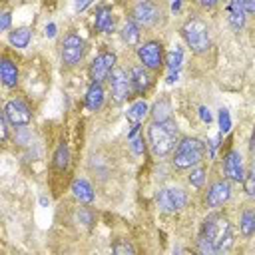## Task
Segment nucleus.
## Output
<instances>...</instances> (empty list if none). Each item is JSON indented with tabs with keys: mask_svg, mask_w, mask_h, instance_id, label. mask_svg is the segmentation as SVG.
I'll return each instance as SVG.
<instances>
[{
	"mask_svg": "<svg viewBox=\"0 0 255 255\" xmlns=\"http://www.w3.org/2000/svg\"><path fill=\"white\" fill-rule=\"evenodd\" d=\"M131 18L137 26H153L161 18V6L151 0H139L131 10Z\"/></svg>",
	"mask_w": 255,
	"mask_h": 255,
	"instance_id": "obj_5",
	"label": "nucleus"
},
{
	"mask_svg": "<svg viewBox=\"0 0 255 255\" xmlns=\"http://www.w3.org/2000/svg\"><path fill=\"white\" fill-rule=\"evenodd\" d=\"M30 36H32L30 28H18V30L10 32V42H12L16 48H26L28 42H30Z\"/></svg>",
	"mask_w": 255,
	"mask_h": 255,
	"instance_id": "obj_23",
	"label": "nucleus"
},
{
	"mask_svg": "<svg viewBox=\"0 0 255 255\" xmlns=\"http://www.w3.org/2000/svg\"><path fill=\"white\" fill-rule=\"evenodd\" d=\"M203 181H205V169H203V167H195V169L191 171V175H189V183H191L193 187H201Z\"/></svg>",
	"mask_w": 255,
	"mask_h": 255,
	"instance_id": "obj_28",
	"label": "nucleus"
},
{
	"mask_svg": "<svg viewBox=\"0 0 255 255\" xmlns=\"http://www.w3.org/2000/svg\"><path fill=\"white\" fill-rule=\"evenodd\" d=\"M26 137H28V131H26V129H22V131H20V135H18V141H20L22 145H26Z\"/></svg>",
	"mask_w": 255,
	"mask_h": 255,
	"instance_id": "obj_41",
	"label": "nucleus"
},
{
	"mask_svg": "<svg viewBox=\"0 0 255 255\" xmlns=\"http://www.w3.org/2000/svg\"><path fill=\"white\" fill-rule=\"evenodd\" d=\"M177 80V72H171L169 76H167V84H173Z\"/></svg>",
	"mask_w": 255,
	"mask_h": 255,
	"instance_id": "obj_42",
	"label": "nucleus"
},
{
	"mask_svg": "<svg viewBox=\"0 0 255 255\" xmlns=\"http://www.w3.org/2000/svg\"><path fill=\"white\" fill-rule=\"evenodd\" d=\"M223 171H225V175H227L229 179H233V181H243L245 173H243V163H241V153H239V151L231 149V151L225 155V159H223Z\"/></svg>",
	"mask_w": 255,
	"mask_h": 255,
	"instance_id": "obj_12",
	"label": "nucleus"
},
{
	"mask_svg": "<svg viewBox=\"0 0 255 255\" xmlns=\"http://www.w3.org/2000/svg\"><path fill=\"white\" fill-rule=\"evenodd\" d=\"M84 56V40L76 34H70L64 38L62 44V62L66 66H76Z\"/></svg>",
	"mask_w": 255,
	"mask_h": 255,
	"instance_id": "obj_8",
	"label": "nucleus"
},
{
	"mask_svg": "<svg viewBox=\"0 0 255 255\" xmlns=\"http://www.w3.org/2000/svg\"><path fill=\"white\" fill-rule=\"evenodd\" d=\"M245 14H255V0H241Z\"/></svg>",
	"mask_w": 255,
	"mask_h": 255,
	"instance_id": "obj_35",
	"label": "nucleus"
},
{
	"mask_svg": "<svg viewBox=\"0 0 255 255\" xmlns=\"http://www.w3.org/2000/svg\"><path fill=\"white\" fill-rule=\"evenodd\" d=\"M68 159H70L68 145H66V143H60L58 149H56V153H54V165H56V169L64 171V169L68 167Z\"/></svg>",
	"mask_w": 255,
	"mask_h": 255,
	"instance_id": "obj_25",
	"label": "nucleus"
},
{
	"mask_svg": "<svg viewBox=\"0 0 255 255\" xmlns=\"http://www.w3.org/2000/svg\"><path fill=\"white\" fill-rule=\"evenodd\" d=\"M137 131H139V124H131V129H129V133H128V139H133V137L137 135Z\"/></svg>",
	"mask_w": 255,
	"mask_h": 255,
	"instance_id": "obj_39",
	"label": "nucleus"
},
{
	"mask_svg": "<svg viewBox=\"0 0 255 255\" xmlns=\"http://www.w3.org/2000/svg\"><path fill=\"white\" fill-rule=\"evenodd\" d=\"M122 40L129 46H135L139 42V26L135 22H128L122 28Z\"/></svg>",
	"mask_w": 255,
	"mask_h": 255,
	"instance_id": "obj_22",
	"label": "nucleus"
},
{
	"mask_svg": "<svg viewBox=\"0 0 255 255\" xmlns=\"http://www.w3.org/2000/svg\"><path fill=\"white\" fill-rule=\"evenodd\" d=\"M147 114V104L145 102H135L129 110H128V120L131 124H139Z\"/></svg>",
	"mask_w": 255,
	"mask_h": 255,
	"instance_id": "obj_24",
	"label": "nucleus"
},
{
	"mask_svg": "<svg viewBox=\"0 0 255 255\" xmlns=\"http://www.w3.org/2000/svg\"><path fill=\"white\" fill-rule=\"evenodd\" d=\"M114 26H116V20L112 16V10L110 8H100L98 14H96V30H100L104 34H112Z\"/></svg>",
	"mask_w": 255,
	"mask_h": 255,
	"instance_id": "obj_18",
	"label": "nucleus"
},
{
	"mask_svg": "<svg viewBox=\"0 0 255 255\" xmlns=\"http://www.w3.org/2000/svg\"><path fill=\"white\" fill-rule=\"evenodd\" d=\"M0 76H2V84L6 88H14L18 84V68L12 60L4 58L2 64H0Z\"/></svg>",
	"mask_w": 255,
	"mask_h": 255,
	"instance_id": "obj_17",
	"label": "nucleus"
},
{
	"mask_svg": "<svg viewBox=\"0 0 255 255\" xmlns=\"http://www.w3.org/2000/svg\"><path fill=\"white\" fill-rule=\"evenodd\" d=\"M131 151H133L135 155H139V153L143 151V137H137V135H135V137L131 139Z\"/></svg>",
	"mask_w": 255,
	"mask_h": 255,
	"instance_id": "obj_31",
	"label": "nucleus"
},
{
	"mask_svg": "<svg viewBox=\"0 0 255 255\" xmlns=\"http://www.w3.org/2000/svg\"><path fill=\"white\" fill-rule=\"evenodd\" d=\"M72 193L82 203H92L94 201V189H92V185L86 179H76L72 183Z\"/></svg>",
	"mask_w": 255,
	"mask_h": 255,
	"instance_id": "obj_19",
	"label": "nucleus"
},
{
	"mask_svg": "<svg viewBox=\"0 0 255 255\" xmlns=\"http://www.w3.org/2000/svg\"><path fill=\"white\" fill-rule=\"evenodd\" d=\"M239 227H241V233H243L245 237L255 235V209H245V211L241 213Z\"/></svg>",
	"mask_w": 255,
	"mask_h": 255,
	"instance_id": "obj_21",
	"label": "nucleus"
},
{
	"mask_svg": "<svg viewBox=\"0 0 255 255\" xmlns=\"http://www.w3.org/2000/svg\"><path fill=\"white\" fill-rule=\"evenodd\" d=\"M199 118H201L205 124H211V122H213V116H211V112H209L205 106H201V108H199Z\"/></svg>",
	"mask_w": 255,
	"mask_h": 255,
	"instance_id": "obj_33",
	"label": "nucleus"
},
{
	"mask_svg": "<svg viewBox=\"0 0 255 255\" xmlns=\"http://www.w3.org/2000/svg\"><path fill=\"white\" fill-rule=\"evenodd\" d=\"M197 2H199L203 8H213V6H215L219 0H197Z\"/></svg>",
	"mask_w": 255,
	"mask_h": 255,
	"instance_id": "obj_40",
	"label": "nucleus"
},
{
	"mask_svg": "<svg viewBox=\"0 0 255 255\" xmlns=\"http://www.w3.org/2000/svg\"><path fill=\"white\" fill-rule=\"evenodd\" d=\"M251 151H255V129H253V135H251V143H249Z\"/></svg>",
	"mask_w": 255,
	"mask_h": 255,
	"instance_id": "obj_44",
	"label": "nucleus"
},
{
	"mask_svg": "<svg viewBox=\"0 0 255 255\" xmlns=\"http://www.w3.org/2000/svg\"><path fill=\"white\" fill-rule=\"evenodd\" d=\"M157 203H159L161 211H165V213H175V211H179V209L185 207L187 195H185V191L179 189V187H165V189H161V191L157 193Z\"/></svg>",
	"mask_w": 255,
	"mask_h": 255,
	"instance_id": "obj_6",
	"label": "nucleus"
},
{
	"mask_svg": "<svg viewBox=\"0 0 255 255\" xmlns=\"http://www.w3.org/2000/svg\"><path fill=\"white\" fill-rule=\"evenodd\" d=\"M137 56L141 64L149 70H157L163 64V48L159 42H145L143 46L137 48Z\"/></svg>",
	"mask_w": 255,
	"mask_h": 255,
	"instance_id": "obj_9",
	"label": "nucleus"
},
{
	"mask_svg": "<svg viewBox=\"0 0 255 255\" xmlns=\"http://www.w3.org/2000/svg\"><path fill=\"white\" fill-rule=\"evenodd\" d=\"M147 137H149V145L153 155H167L175 143H177V126L167 120V122H153L147 129Z\"/></svg>",
	"mask_w": 255,
	"mask_h": 255,
	"instance_id": "obj_2",
	"label": "nucleus"
},
{
	"mask_svg": "<svg viewBox=\"0 0 255 255\" xmlns=\"http://www.w3.org/2000/svg\"><path fill=\"white\" fill-rule=\"evenodd\" d=\"M231 243H233V231L229 221L219 213L207 215L197 237V249L201 253H219L229 249Z\"/></svg>",
	"mask_w": 255,
	"mask_h": 255,
	"instance_id": "obj_1",
	"label": "nucleus"
},
{
	"mask_svg": "<svg viewBox=\"0 0 255 255\" xmlns=\"http://www.w3.org/2000/svg\"><path fill=\"white\" fill-rule=\"evenodd\" d=\"M10 12H4L2 14V20H0V30H8L10 28Z\"/></svg>",
	"mask_w": 255,
	"mask_h": 255,
	"instance_id": "obj_36",
	"label": "nucleus"
},
{
	"mask_svg": "<svg viewBox=\"0 0 255 255\" xmlns=\"http://www.w3.org/2000/svg\"><path fill=\"white\" fill-rule=\"evenodd\" d=\"M151 118H153V122H167V120H171V106H169V102L167 100L155 102L153 108H151Z\"/></svg>",
	"mask_w": 255,
	"mask_h": 255,
	"instance_id": "obj_20",
	"label": "nucleus"
},
{
	"mask_svg": "<svg viewBox=\"0 0 255 255\" xmlns=\"http://www.w3.org/2000/svg\"><path fill=\"white\" fill-rule=\"evenodd\" d=\"M8 118L6 116H2V120H0V126H2V141H6V137H8Z\"/></svg>",
	"mask_w": 255,
	"mask_h": 255,
	"instance_id": "obj_37",
	"label": "nucleus"
},
{
	"mask_svg": "<svg viewBox=\"0 0 255 255\" xmlns=\"http://www.w3.org/2000/svg\"><path fill=\"white\" fill-rule=\"evenodd\" d=\"M102 104H104V90L98 82H92V86L86 92V108L90 112H98L102 108Z\"/></svg>",
	"mask_w": 255,
	"mask_h": 255,
	"instance_id": "obj_16",
	"label": "nucleus"
},
{
	"mask_svg": "<svg viewBox=\"0 0 255 255\" xmlns=\"http://www.w3.org/2000/svg\"><path fill=\"white\" fill-rule=\"evenodd\" d=\"M179 6H181V2L179 0H173V4H171V10L175 12V10H179Z\"/></svg>",
	"mask_w": 255,
	"mask_h": 255,
	"instance_id": "obj_43",
	"label": "nucleus"
},
{
	"mask_svg": "<svg viewBox=\"0 0 255 255\" xmlns=\"http://www.w3.org/2000/svg\"><path fill=\"white\" fill-rule=\"evenodd\" d=\"M203 151H205L203 141H199L195 137H185L177 143V149H175V155H173V165L177 169L193 167L201 161Z\"/></svg>",
	"mask_w": 255,
	"mask_h": 255,
	"instance_id": "obj_3",
	"label": "nucleus"
},
{
	"mask_svg": "<svg viewBox=\"0 0 255 255\" xmlns=\"http://www.w3.org/2000/svg\"><path fill=\"white\" fill-rule=\"evenodd\" d=\"M181 62H183V50H181V48H175V50H171V52L167 54L165 64H167V68H169L171 72H177L179 66H181Z\"/></svg>",
	"mask_w": 255,
	"mask_h": 255,
	"instance_id": "obj_26",
	"label": "nucleus"
},
{
	"mask_svg": "<svg viewBox=\"0 0 255 255\" xmlns=\"http://www.w3.org/2000/svg\"><path fill=\"white\" fill-rule=\"evenodd\" d=\"M129 76H131V84H133V92L135 94H143L151 84V78H149L145 66H133L129 70Z\"/></svg>",
	"mask_w": 255,
	"mask_h": 255,
	"instance_id": "obj_14",
	"label": "nucleus"
},
{
	"mask_svg": "<svg viewBox=\"0 0 255 255\" xmlns=\"http://www.w3.org/2000/svg\"><path fill=\"white\" fill-rule=\"evenodd\" d=\"M76 219H78L80 223H84V225H90V223H92V213H88L86 209H80V211L76 213Z\"/></svg>",
	"mask_w": 255,
	"mask_h": 255,
	"instance_id": "obj_32",
	"label": "nucleus"
},
{
	"mask_svg": "<svg viewBox=\"0 0 255 255\" xmlns=\"http://www.w3.org/2000/svg\"><path fill=\"white\" fill-rule=\"evenodd\" d=\"M110 88H112L114 100H116L118 104L124 102L126 98H129V94H131V90H133L131 76H128V72L122 70V68H114L112 74H110Z\"/></svg>",
	"mask_w": 255,
	"mask_h": 255,
	"instance_id": "obj_7",
	"label": "nucleus"
},
{
	"mask_svg": "<svg viewBox=\"0 0 255 255\" xmlns=\"http://www.w3.org/2000/svg\"><path fill=\"white\" fill-rule=\"evenodd\" d=\"M243 185H245L247 195L255 199V177H253V175H245V177H243Z\"/></svg>",
	"mask_w": 255,
	"mask_h": 255,
	"instance_id": "obj_29",
	"label": "nucleus"
},
{
	"mask_svg": "<svg viewBox=\"0 0 255 255\" xmlns=\"http://www.w3.org/2000/svg\"><path fill=\"white\" fill-rule=\"evenodd\" d=\"M251 175L255 177V159H253V163H251Z\"/></svg>",
	"mask_w": 255,
	"mask_h": 255,
	"instance_id": "obj_45",
	"label": "nucleus"
},
{
	"mask_svg": "<svg viewBox=\"0 0 255 255\" xmlns=\"http://www.w3.org/2000/svg\"><path fill=\"white\" fill-rule=\"evenodd\" d=\"M46 36H48V38H54V36H56V24H54V22H50V24L46 26Z\"/></svg>",
	"mask_w": 255,
	"mask_h": 255,
	"instance_id": "obj_38",
	"label": "nucleus"
},
{
	"mask_svg": "<svg viewBox=\"0 0 255 255\" xmlns=\"http://www.w3.org/2000/svg\"><path fill=\"white\" fill-rule=\"evenodd\" d=\"M227 20H229V24H231L235 30L243 28V24H245V10H243L241 0H229V6H227Z\"/></svg>",
	"mask_w": 255,
	"mask_h": 255,
	"instance_id": "obj_15",
	"label": "nucleus"
},
{
	"mask_svg": "<svg viewBox=\"0 0 255 255\" xmlns=\"http://www.w3.org/2000/svg\"><path fill=\"white\" fill-rule=\"evenodd\" d=\"M229 129H231V116H229V112L225 108H221L219 110V131L227 133Z\"/></svg>",
	"mask_w": 255,
	"mask_h": 255,
	"instance_id": "obj_27",
	"label": "nucleus"
},
{
	"mask_svg": "<svg viewBox=\"0 0 255 255\" xmlns=\"http://www.w3.org/2000/svg\"><path fill=\"white\" fill-rule=\"evenodd\" d=\"M116 68V56L112 52H102L100 56H96V60L92 62L90 66V76H92V82H102L106 80L112 70Z\"/></svg>",
	"mask_w": 255,
	"mask_h": 255,
	"instance_id": "obj_10",
	"label": "nucleus"
},
{
	"mask_svg": "<svg viewBox=\"0 0 255 255\" xmlns=\"http://www.w3.org/2000/svg\"><path fill=\"white\" fill-rule=\"evenodd\" d=\"M181 36L187 42V46L193 52H197V54H201V52H205L209 48V30H207V24L203 20H199V18L187 20L183 24V28H181Z\"/></svg>",
	"mask_w": 255,
	"mask_h": 255,
	"instance_id": "obj_4",
	"label": "nucleus"
},
{
	"mask_svg": "<svg viewBox=\"0 0 255 255\" xmlns=\"http://www.w3.org/2000/svg\"><path fill=\"white\" fill-rule=\"evenodd\" d=\"M112 251H114V253H133L135 249H133L129 243H116V245L112 247Z\"/></svg>",
	"mask_w": 255,
	"mask_h": 255,
	"instance_id": "obj_30",
	"label": "nucleus"
},
{
	"mask_svg": "<svg viewBox=\"0 0 255 255\" xmlns=\"http://www.w3.org/2000/svg\"><path fill=\"white\" fill-rule=\"evenodd\" d=\"M221 2H227V0H221Z\"/></svg>",
	"mask_w": 255,
	"mask_h": 255,
	"instance_id": "obj_46",
	"label": "nucleus"
},
{
	"mask_svg": "<svg viewBox=\"0 0 255 255\" xmlns=\"http://www.w3.org/2000/svg\"><path fill=\"white\" fill-rule=\"evenodd\" d=\"M92 2H94V0H74V10H76V12H84Z\"/></svg>",
	"mask_w": 255,
	"mask_h": 255,
	"instance_id": "obj_34",
	"label": "nucleus"
},
{
	"mask_svg": "<svg viewBox=\"0 0 255 255\" xmlns=\"http://www.w3.org/2000/svg\"><path fill=\"white\" fill-rule=\"evenodd\" d=\"M4 116L8 118V122L12 126H28L30 120H32L30 108L24 102H20V100H10L4 106Z\"/></svg>",
	"mask_w": 255,
	"mask_h": 255,
	"instance_id": "obj_11",
	"label": "nucleus"
},
{
	"mask_svg": "<svg viewBox=\"0 0 255 255\" xmlns=\"http://www.w3.org/2000/svg\"><path fill=\"white\" fill-rule=\"evenodd\" d=\"M229 195H231L229 183H227V181H215V183L209 187V191H207L205 203H207L209 207H219V205H223V203L229 199Z\"/></svg>",
	"mask_w": 255,
	"mask_h": 255,
	"instance_id": "obj_13",
	"label": "nucleus"
}]
</instances>
